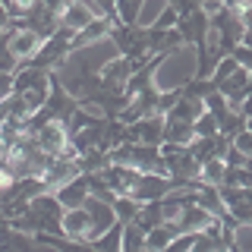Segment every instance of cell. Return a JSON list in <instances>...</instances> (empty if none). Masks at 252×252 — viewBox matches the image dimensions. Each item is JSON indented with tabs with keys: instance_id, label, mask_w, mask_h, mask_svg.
I'll return each instance as SVG.
<instances>
[{
	"instance_id": "obj_1",
	"label": "cell",
	"mask_w": 252,
	"mask_h": 252,
	"mask_svg": "<svg viewBox=\"0 0 252 252\" xmlns=\"http://www.w3.org/2000/svg\"><path fill=\"white\" fill-rule=\"evenodd\" d=\"M186 51V44L180 47V51H173L167 54L161 63H158V69H155V89L158 92H177V89H183V85L189 82V79H195V60L189 57Z\"/></svg>"
},
{
	"instance_id": "obj_2",
	"label": "cell",
	"mask_w": 252,
	"mask_h": 252,
	"mask_svg": "<svg viewBox=\"0 0 252 252\" xmlns=\"http://www.w3.org/2000/svg\"><path fill=\"white\" fill-rule=\"evenodd\" d=\"M41 41H44V38H41V35H35L32 29H26L19 19H13V26L6 29V47H10L13 57L19 60V66H22V63H32V57L38 54Z\"/></svg>"
},
{
	"instance_id": "obj_3",
	"label": "cell",
	"mask_w": 252,
	"mask_h": 252,
	"mask_svg": "<svg viewBox=\"0 0 252 252\" xmlns=\"http://www.w3.org/2000/svg\"><path fill=\"white\" fill-rule=\"evenodd\" d=\"M177 183L167 177V173H142L136 180V186L129 189V195L136 199L139 205H148V202H161L164 195H170Z\"/></svg>"
},
{
	"instance_id": "obj_4",
	"label": "cell",
	"mask_w": 252,
	"mask_h": 252,
	"mask_svg": "<svg viewBox=\"0 0 252 252\" xmlns=\"http://www.w3.org/2000/svg\"><path fill=\"white\" fill-rule=\"evenodd\" d=\"M126 142L132 145H164V117L148 114L142 120L126 126Z\"/></svg>"
},
{
	"instance_id": "obj_5",
	"label": "cell",
	"mask_w": 252,
	"mask_h": 252,
	"mask_svg": "<svg viewBox=\"0 0 252 252\" xmlns=\"http://www.w3.org/2000/svg\"><path fill=\"white\" fill-rule=\"evenodd\" d=\"M35 145L41 148L44 155H51V158H60L63 152L69 148V136H66V126H63L60 120H47L44 126H38L35 132Z\"/></svg>"
},
{
	"instance_id": "obj_6",
	"label": "cell",
	"mask_w": 252,
	"mask_h": 252,
	"mask_svg": "<svg viewBox=\"0 0 252 252\" xmlns=\"http://www.w3.org/2000/svg\"><path fill=\"white\" fill-rule=\"evenodd\" d=\"M79 173H82V170H79V161H76V158L60 155V158H51V164H47V170H44L41 183H44L47 192H54V189H60L63 183L76 180Z\"/></svg>"
},
{
	"instance_id": "obj_7",
	"label": "cell",
	"mask_w": 252,
	"mask_h": 252,
	"mask_svg": "<svg viewBox=\"0 0 252 252\" xmlns=\"http://www.w3.org/2000/svg\"><path fill=\"white\" fill-rule=\"evenodd\" d=\"M92 19H98V13H94L89 3H82V0H69V3L57 13V29H66L69 35H76V32H82Z\"/></svg>"
},
{
	"instance_id": "obj_8",
	"label": "cell",
	"mask_w": 252,
	"mask_h": 252,
	"mask_svg": "<svg viewBox=\"0 0 252 252\" xmlns=\"http://www.w3.org/2000/svg\"><path fill=\"white\" fill-rule=\"evenodd\" d=\"M85 211H89V218H92V236H89V243H94L101 233H107L114 224H120V220H117L114 205L94 199V195H89V202H85Z\"/></svg>"
},
{
	"instance_id": "obj_9",
	"label": "cell",
	"mask_w": 252,
	"mask_h": 252,
	"mask_svg": "<svg viewBox=\"0 0 252 252\" xmlns=\"http://www.w3.org/2000/svg\"><path fill=\"white\" fill-rule=\"evenodd\" d=\"M60 227H63V236L76 243H89L92 236V218L85 208H66L60 218Z\"/></svg>"
},
{
	"instance_id": "obj_10",
	"label": "cell",
	"mask_w": 252,
	"mask_h": 252,
	"mask_svg": "<svg viewBox=\"0 0 252 252\" xmlns=\"http://www.w3.org/2000/svg\"><path fill=\"white\" fill-rule=\"evenodd\" d=\"M54 195H57V202L63 208H85V202H89V195H92L89 173H79L76 180H69V183H63L60 189H54Z\"/></svg>"
},
{
	"instance_id": "obj_11",
	"label": "cell",
	"mask_w": 252,
	"mask_h": 252,
	"mask_svg": "<svg viewBox=\"0 0 252 252\" xmlns=\"http://www.w3.org/2000/svg\"><path fill=\"white\" fill-rule=\"evenodd\" d=\"M192 139H195L192 123L167 120V117H164V142H170V145H192Z\"/></svg>"
},
{
	"instance_id": "obj_12",
	"label": "cell",
	"mask_w": 252,
	"mask_h": 252,
	"mask_svg": "<svg viewBox=\"0 0 252 252\" xmlns=\"http://www.w3.org/2000/svg\"><path fill=\"white\" fill-rule=\"evenodd\" d=\"M94 252H123V224H114L107 233H101L94 243H89Z\"/></svg>"
},
{
	"instance_id": "obj_13",
	"label": "cell",
	"mask_w": 252,
	"mask_h": 252,
	"mask_svg": "<svg viewBox=\"0 0 252 252\" xmlns=\"http://www.w3.org/2000/svg\"><path fill=\"white\" fill-rule=\"evenodd\" d=\"M224 177H227V161L224 158H215V161H208V164H202V183L205 186H224Z\"/></svg>"
},
{
	"instance_id": "obj_14",
	"label": "cell",
	"mask_w": 252,
	"mask_h": 252,
	"mask_svg": "<svg viewBox=\"0 0 252 252\" xmlns=\"http://www.w3.org/2000/svg\"><path fill=\"white\" fill-rule=\"evenodd\" d=\"M170 240H173V230H170V224L152 227V230L145 233V249H148V252H164V249L170 246Z\"/></svg>"
},
{
	"instance_id": "obj_15",
	"label": "cell",
	"mask_w": 252,
	"mask_h": 252,
	"mask_svg": "<svg viewBox=\"0 0 252 252\" xmlns=\"http://www.w3.org/2000/svg\"><path fill=\"white\" fill-rule=\"evenodd\" d=\"M139 208L142 205L132 199V195H117L114 199V211H117V220H120V224H132L136 215H139Z\"/></svg>"
},
{
	"instance_id": "obj_16",
	"label": "cell",
	"mask_w": 252,
	"mask_h": 252,
	"mask_svg": "<svg viewBox=\"0 0 252 252\" xmlns=\"http://www.w3.org/2000/svg\"><path fill=\"white\" fill-rule=\"evenodd\" d=\"M164 10H167V0H145V3H142V10H139V22H136V26H142V29L155 26V19Z\"/></svg>"
},
{
	"instance_id": "obj_17",
	"label": "cell",
	"mask_w": 252,
	"mask_h": 252,
	"mask_svg": "<svg viewBox=\"0 0 252 252\" xmlns=\"http://www.w3.org/2000/svg\"><path fill=\"white\" fill-rule=\"evenodd\" d=\"M192 129H195V139H211V136H218V132H220V126H218L215 117H211L208 110H205L199 120L192 123Z\"/></svg>"
},
{
	"instance_id": "obj_18",
	"label": "cell",
	"mask_w": 252,
	"mask_h": 252,
	"mask_svg": "<svg viewBox=\"0 0 252 252\" xmlns=\"http://www.w3.org/2000/svg\"><path fill=\"white\" fill-rule=\"evenodd\" d=\"M233 249L252 252V220L249 224H236L233 227Z\"/></svg>"
},
{
	"instance_id": "obj_19",
	"label": "cell",
	"mask_w": 252,
	"mask_h": 252,
	"mask_svg": "<svg viewBox=\"0 0 252 252\" xmlns=\"http://www.w3.org/2000/svg\"><path fill=\"white\" fill-rule=\"evenodd\" d=\"M3 3H6V10H10L13 19H22V16L32 10V6H38L41 0H3Z\"/></svg>"
},
{
	"instance_id": "obj_20",
	"label": "cell",
	"mask_w": 252,
	"mask_h": 252,
	"mask_svg": "<svg viewBox=\"0 0 252 252\" xmlns=\"http://www.w3.org/2000/svg\"><path fill=\"white\" fill-rule=\"evenodd\" d=\"M92 10L98 16H104L110 22H120L117 19V0H92Z\"/></svg>"
},
{
	"instance_id": "obj_21",
	"label": "cell",
	"mask_w": 252,
	"mask_h": 252,
	"mask_svg": "<svg viewBox=\"0 0 252 252\" xmlns=\"http://www.w3.org/2000/svg\"><path fill=\"white\" fill-rule=\"evenodd\" d=\"M192 236H195V233H180V236H173L170 246L164 249V252H189V249H192Z\"/></svg>"
},
{
	"instance_id": "obj_22",
	"label": "cell",
	"mask_w": 252,
	"mask_h": 252,
	"mask_svg": "<svg viewBox=\"0 0 252 252\" xmlns=\"http://www.w3.org/2000/svg\"><path fill=\"white\" fill-rule=\"evenodd\" d=\"M177 19H180V16L167 6V10H164V13L155 19V29H164V32H167V29H177Z\"/></svg>"
},
{
	"instance_id": "obj_23",
	"label": "cell",
	"mask_w": 252,
	"mask_h": 252,
	"mask_svg": "<svg viewBox=\"0 0 252 252\" xmlns=\"http://www.w3.org/2000/svg\"><path fill=\"white\" fill-rule=\"evenodd\" d=\"M13 26V16H10V10H6V3L0 0V32H6Z\"/></svg>"
},
{
	"instance_id": "obj_24",
	"label": "cell",
	"mask_w": 252,
	"mask_h": 252,
	"mask_svg": "<svg viewBox=\"0 0 252 252\" xmlns=\"http://www.w3.org/2000/svg\"><path fill=\"white\" fill-rule=\"evenodd\" d=\"M41 3H44V6H47V10H51L54 16H57V13L63 10V6H66V3H69V0H41Z\"/></svg>"
}]
</instances>
